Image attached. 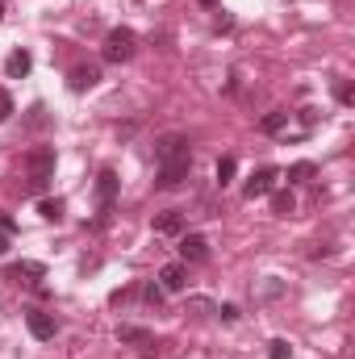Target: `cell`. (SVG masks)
Segmentation results:
<instances>
[{
  "label": "cell",
  "mask_w": 355,
  "mask_h": 359,
  "mask_svg": "<svg viewBox=\"0 0 355 359\" xmlns=\"http://www.w3.org/2000/svg\"><path fill=\"white\" fill-rule=\"evenodd\" d=\"M25 172H29V192H46V184L55 176V147H38L25 155Z\"/></svg>",
  "instance_id": "cell-1"
},
{
  "label": "cell",
  "mask_w": 355,
  "mask_h": 359,
  "mask_svg": "<svg viewBox=\"0 0 355 359\" xmlns=\"http://www.w3.org/2000/svg\"><path fill=\"white\" fill-rule=\"evenodd\" d=\"M134 50H138V34H134V29H126V25L109 29V38H105V46H100L105 63H130V59H134Z\"/></svg>",
  "instance_id": "cell-2"
},
{
  "label": "cell",
  "mask_w": 355,
  "mask_h": 359,
  "mask_svg": "<svg viewBox=\"0 0 355 359\" xmlns=\"http://www.w3.org/2000/svg\"><path fill=\"white\" fill-rule=\"evenodd\" d=\"M176 159H192L188 155V138L184 134H163L155 142V163H176Z\"/></svg>",
  "instance_id": "cell-3"
},
{
  "label": "cell",
  "mask_w": 355,
  "mask_h": 359,
  "mask_svg": "<svg viewBox=\"0 0 355 359\" xmlns=\"http://www.w3.org/2000/svg\"><path fill=\"white\" fill-rule=\"evenodd\" d=\"M276 180H280V172H276V168H260V172H251V180L243 184V196H247V201H255V196L276 192Z\"/></svg>",
  "instance_id": "cell-4"
},
{
  "label": "cell",
  "mask_w": 355,
  "mask_h": 359,
  "mask_svg": "<svg viewBox=\"0 0 355 359\" xmlns=\"http://www.w3.org/2000/svg\"><path fill=\"white\" fill-rule=\"evenodd\" d=\"M188 172H192V159H176V163H159V176H155V184H159L163 192H172V188H180V184L188 180Z\"/></svg>",
  "instance_id": "cell-5"
},
{
  "label": "cell",
  "mask_w": 355,
  "mask_h": 359,
  "mask_svg": "<svg viewBox=\"0 0 355 359\" xmlns=\"http://www.w3.org/2000/svg\"><path fill=\"white\" fill-rule=\"evenodd\" d=\"M113 201H117V172L105 168V172L96 176V205H100V217L113 213Z\"/></svg>",
  "instance_id": "cell-6"
},
{
  "label": "cell",
  "mask_w": 355,
  "mask_h": 359,
  "mask_svg": "<svg viewBox=\"0 0 355 359\" xmlns=\"http://www.w3.org/2000/svg\"><path fill=\"white\" fill-rule=\"evenodd\" d=\"M25 326H29V334H34V339H42V343H51V339H55V330H59V322H55L46 309H25Z\"/></svg>",
  "instance_id": "cell-7"
},
{
  "label": "cell",
  "mask_w": 355,
  "mask_h": 359,
  "mask_svg": "<svg viewBox=\"0 0 355 359\" xmlns=\"http://www.w3.org/2000/svg\"><path fill=\"white\" fill-rule=\"evenodd\" d=\"M117 343H121V347H138V351L159 347V343H155V334H151V330H142V326H117Z\"/></svg>",
  "instance_id": "cell-8"
},
{
  "label": "cell",
  "mask_w": 355,
  "mask_h": 359,
  "mask_svg": "<svg viewBox=\"0 0 355 359\" xmlns=\"http://www.w3.org/2000/svg\"><path fill=\"white\" fill-rule=\"evenodd\" d=\"M100 84V67L96 63H80V67H72V76H67V88L72 92H88Z\"/></svg>",
  "instance_id": "cell-9"
},
{
  "label": "cell",
  "mask_w": 355,
  "mask_h": 359,
  "mask_svg": "<svg viewBox=\"0 0 355 359\" xmlns=\"http://www.w3.org/2000/svg\"><path fill=\"white\" fill-rule=\"evenodd\" d=\"M180 259H184V264H205V259H209V243H205L201 234H184V238H180Z\"/></svg>",
  "instance_id": "cell-10"
},
{
  "label": "cell",
  "mask_w": 355,
  "mask_h": 359,
  "mask_svg": "<svg viewBox=\"0 0 355 359\" xmlns=\"http://www.w3.org/2000/svg\"><path fill=\"white\" fill-rule=\"evenodd\" d=\"M159 288L163 292H184L188 288V268L184 264H168V268L159 271Z\"/></svg>",
  "instance_id": "cell-11"
},
{
  "label": "cell",
  "mask_w": 355,
  "mask_h": 359,
  "mask_svg": "<svg viewBox=\"0 0 355 359\" xmlns=\"http://www.w3.org/2000/svg\"><path fill=\"white\" fill-rule=\"evenodd\" d=\"M29 67H34V55H29V50H13V55L4 59V76H8V80H25Z\"/></svg>",
  "instance_id": "cell-12"
},
{
  "label": "cell",
  "mask_w": 355,
  "mask_h": 359,
  "mask_svg": "<svg viewBox=\"0 0 355 359\" xmlns=\"http://www.w3.org/2000/svg\"><path fill=\"white\" fill-rule=\"evenodd\" d=\"M8 276H13V280H21V276H25V280L34 284V280H42V276H46V264H38V259H21V264H13V268H8Z\"/></svg>",
  "instance_id": "cell-13"
},
{
  "label": "cell",
  "mask_w": 355,
  "mask_h": 359,
  "mask_svg": "<svg viewBox=\"0 0 355 359\" xmlns=\"http://www.w3.org/2000/svg\"><path fill=\"white\" fill-rule=\"evenodd\" d=\"M288 117H293L288 109H276V113H267L264 121H260V134H280V130L288 126Z\"/></svg>",
  "instance_id": "cell-14"
},
{
  "label": "cell",
  "mask_w": 355,
  "mask_h": 359,
  "mask_svg": "<svg viewBox=\"0 0 355 359\" xmlns=\"http://www.w3.org/2000/svg\"><path fill=\"white\" fill-rule=\"evenodd\" d=\"M267 196H272V213H276V217H288V213L297 209V196H293V192H267Z\"/></svg>",
  "instance_id": "cell-15"
},
{
  "label": "cell",
  "mask_w": 355,
  "mask_h": 359,
  "mask_svg": "<svg viewBox=\"0 0 355 359\" xmlns=\"http://www.w3.org/2000/svg\"><path fill=\"white\" fill-rule=\"evenodd\" d=\"M180 226H184L180 209H168V213H159V217H155V230H159V234H180Z\"/></svg>",
  "instance_id": "cell-16"
},
{
  "label": "cell",
  "mask_w": 355,
  "mask_h": 359,
  "mask_svg": "<svg viewBox=\"0 0 355 359\" xmlns=\"http://www.w3.org/2000/svg\"><path fill=\"white\" fill-rule=\"evenodd\" d=\"M63 209H67V205H63V196H46V201H38V213H42L46 222H59V217H63Z\"/></svg>",
  "instance_id": "cell-17"
},
{
  "label": "cell",
  "mask_w": 355,
  "mask_h": 359,
  "mask_svg": "<svg viewBox=\"0 0 355 359\" xmlns=\"http://www.w3.org/2000/svg\"><path fill=\"white\" fill-rule=\"evenodd\" d=\"M314 176H318L314 163H293V168H288V184H309Z\"/></svg>",
  "instance_id": "cell-18"
},
{
  "label": "cell",
  "mask_w": 355,
  "mask_h": 359,
  "mask_svg": "<svg viewBox=\"0 0 355 359\" xmlns=\"http://www.w3.org/2000/svg\"><path fill=\"white\" fill-rule=\"evenodd\" d=\"M234 172H239V163H234V159H230V155H222V159H217V184H222V188H226V184H230V180H234Z\"/></svg>",
  "instance_id": "cell-19"
},
{
  "label": "cell",
  "mask_w": 355,
  "mask_h": 359,
  "mask_svg": "<svg viewBox=\"0 0 355 359\" xmlns=\"http://www.w3.org/2000/svg\"><path fill=\"white\" fill-rule=\"evenodd\" d=\"M267 359H293V347H288L284 339H272V343H267Z\"/></svg>",
  "instance_id": "cell-20"
},
{
  "label": "cell",
  "mask_w": 355,
  "mask_h": 359,
  "mask_svg": "<svg viewBox=\"0 0 355 359\" xmlns=\"http://www.w3.org/2000/svg\"><path fill=\"white\" fill-rule=\"evenodd\" d=\"M13 113H17V104H13V96H8V92L0 88V126H4V121H8Z\"/></svg>",
  "instance_id": "cell-21"
},
{
  "label": "cell",
  "mask_w": 355,
  "mask_h": 359,
  "mask_svg": "<svg viewBox=\"0 0 355 359\" xmlns=\"http://www.w3.org/2000/svg\"><path fill=\"white\" fill-rule=\"evenodd\" d=\"M142 297H147V301H151V305H163V297H168V292H163V288H159V284H155V280H151V284H147V288H142Z\"/></svg>",
  "instance_id": "cell-22"
},
{
  "label": "cell",
  "mask_w": 355,
  "mask_h": 359,
  "mask_svg": "<svg viewBox=\"0 0 355 359\" xmlns=\"http://www.w3.org/2000/svg\"><path fill=\"white\" fill-rule=\"evenodd\" d=\"M188 309H196V313H213V301H205V297H192V301H188Z\"/></svg>",
  "instance_id": "cell-23"
},
{
  "label": "cell",
  "mask_w": 355,
  "mask_h": 359,
  "mask_svg": "<svg viewBox=\"0 0 355 359\" xmlns=\"http://www.w3.org/2000/svg\"><path fill=\"white\" fill-rule=\"evenodd\" d=\"M217 313H222V322H239V305H222Z\"/></svg>",
  "instance_id": "cell-24"
},
{
  "label": "cell",
  "mask_w": 355,
  "mask_h": 359,
  "mask_svg": "<svg viewBox=\"0 0 355 359\" xmlns=\"http://www.w3.org/2000/svg\"><path fill=\"white\" fill-rule=\"evenodd\" d=\"M0 234H17V222L8 213H0Z\"/></svg>",
  "instance_id": "cell-25"
},
{
  "label": "cell",
  "mask_w": 355,
  "mask_h": 359,
  "mask_svg": "<svg viewBox=\"0 0 355 359\" xmlns=\"http://www.w3.org/2000/svg\"><path fill=\"white\" fill-rule=\"evenodd\" d=\"M339 100H343V104H351V100H355V92H351V84H339Z\"/></svg>",
  "instance_id": "cell-26"
},
{
  "label": "cell",
  "mask_w": 355,
  "mask_h": 359,
  "mask_svg": "<svg viewBox=\"0 0 355 359\" xmlns=\"http://www.w3.org/2000/svg\"><path fill=\"white\" fill-rule=\"evenodd\" d=\"M4 251H8V234H0V255H4Z\"/></svg>",
  "instance_id": "cell-27"
},
{
  "label": "cell",
  "mask_w": 355,
  "mask_h": 359,
  "mask_svg": "<svg viewBox=\"0 0 355 359\" xmlns=\"http://www.w3.org/2000/svg\"><path fill=\"white\" fill-rule=\"evenodd\" d=\"M201 4H205V8H217V0H201Z\"/></svg>",
  "instance_id": "cell-28"
},
{
  "label": "cell",
  "mask_w": 355,
  "mask_h": 359,
  "mask_svg": "<svg viewBox=\"0 0 355 359\" xmlns=\"http://www.w3.org/2000/svg\"><path fill=\"white\" fill-rule=\"evenodd\" d=\"M0 4H4V0H0Z\"/></svg>",
  "instance_id": "cell-29"
}]
</instances>
